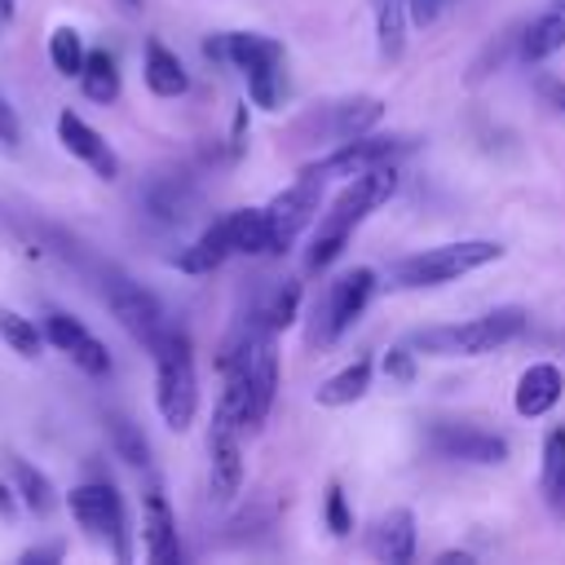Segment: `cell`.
<instances>
[{
  "label": "cell",
  "mask_w": 565,
  "mask_h": 565,
  "mask_svg": "<svg viewBox=\"0 0 565 565\" xmlns=\"http://www.w3.org/2000/svg\"><path fill=\"white\" fill-rule=\"evenodd\" d=\"M393 190H397V163H375V168H366V172L349 177V185L335 194L331 212H322V221H318V234H313V243H309L305 265H309V269H327V265L344 252L349 234H353V230H358V225H362L380 203H388V199H393Z\"/></svg>",
  "instance_id": "obj_1"
},
{
  "label": "cell",
  "mask_w": 565,
  "mask_h": 565,
  "mask_svg": "<svg viewBox=\"0 0 565 565\" xmlns=\"http://www.w3.org/2000/svg\"><path fill=\"white\" fill-rule=\"evenodd\" d=\"M525 309L521 305H503V309H490L481 318H468V322H450V327H424L411 335V349L419 353H433V358H481L490 349H503L512 344L521 331H525Z\"/></svg>",
  "instance_id": "obj_2"
},
{
  "label": "cell",
  "mask_w": 565,
  "mask_h": 565,
  "mask_svg": "<svg viewBox=\"0 0 565 565\" xmlns=\"http://www.w3.org/2000/svg\"><path fill=\"white\" fill-rule=\"evenodd\" d=\"M154 358V406L172 433H185L199 411V380H194V358L185 331L168 327L159 344L150 349Z\"/></svg>",
  "instance_id": "obj_3"
},
{
  "label": "cell",
  "mask_w": 565,
  "mask_h": 565,
  "mask_svg": "<svg viewBox=\"0 0 565 565\" xmlns=\"http://www.w3.org/2000/svg\"><path fill=\"white\" fill-rule=\"evenodd\" d=\"M503 247L494 238H463V243H441L415 256H402L388 265V287L397 291H415V287H441L468 269H481L490 260H499Z\"/></svg>",
  "instance_id": "obj_4"
},
{
  "label": "cell",
  "mask_w": 565,
  "mask_h": 565,
  "mask_svg": "<svg viewBox=\"0 0 565 565\" xmlns=\"http://www.w3.org/2000/svg\"><path fill=\"white\" fill-rule=\"evenodd\" d=\"M102 296H106L110 313L119 318V327H124L137 344H146V349H154L159 335L172 327L168 313H163V305H159V296L146 291L141 282H132V278L119 274V269H102Z\"/></svg>",
  "instance_id": "obj_5"
},
{
  "label": "cell",
  "mask_w": 565,
  "mask_h": 565,
  "mask_svg": "<svg viewBox=\"0 0 565 565\" xmlns=\"http://www.w3.org/2000/svg\"><path fill=\"white\" fill-rule=\"evenodd\" d=\"M66 508H71V516H75L79 530H88V534H97V539H110L115 556L128 561L124 503H119V494H115L110 481H84V486H75V490L66 494Z\"/></svg>",
  "instance_id": "obj_6"
},
{
  "label": "cell",
  "mask_w": 565,
  "mask_h": 565,
  "mask_svg": "<svg viewBox=\"0 0 565 565\" xmlns=\"http://www.w3.org/2000/svg\"><path fill=\"white\" fill-rule=\"evenodd\" d=\"M318 199H322V177H313L309 168H305L282 194H274V203L265 207L269 234H274V256H282V252L309 230V221L318 216Z\"/></svg>",
  "instance_id": "obj_7"
},
{
  "label": "cell",
  "mask_w": 565,
  "mask_h": 565,
  "mask_svg": "<svg viewBox=\"0 0 565 565\" xmlns=\"http://www.w3.org/2000/svg\"><path fill=\"white\" fill-rule=\"evenodd\" d=\"M243 424L234 419V411L221 402L212 415V433H207V486L216 503H230L243 486V446H238Z\"/></svg>",
  "instance_id": "obj_8"
},
{
  "label": "cell",
  "mask_w": 565,
  "mask_h": 565,
  "mask_svg": "<svg viewBox=\"0 0 565 565\" xmlns=\"http://www.w3.org/2000/svg\"><path fill=\"white\" fill-rule=\"evenodd\" d=\"M415 146V137H380V132H362V137H349V141H340V150H331L327 159H318V163H309V172L313 177H358V172H366V168H375V163H397V154H406Z\"/></svg>",
  "instance_id": "obj_9"
},
{
  "label": "cell",
  "mask_w": 565,
  "mask_h": 565,
  "mask_svg": "<svg viewBox=\"0 0 565 565\" xmlns=\"http://www.w3.org/2000/svg\"><path fill=\"white\" fill-rule=\"evenodd\" d=\"M371 291H375V269H349V274H340V278L331 282V291H327L322 309H318L313 340H318V344L340 340V331H344V327L366 309Z\"/></svg>",
  "instance_id": "obj_10"
},
{
  "label": "cell",
  "mask_w": 565,
  "mask_h": 565,
  "mask_svg": "<svg viewBox=\"0 0 565 565\" xmlns=\"http://www.w3.org/2000/svg\"><path fill=\"white\" fill-rule=\"evenodd\" d=\"M428 446L441 459H463V463H503L508 459V437L486 433L477 424H433L428 428Z\"/></svg>",
  "instance_id": "obj_11"
},
{
  "label": "cell",
  "mask_w": 565,
  "mask_h": 565,
  "mask_svg": "<svg viewBox=\"0 0 565 565\" xmlns=\"http://www.w3.org/2000/svg\"><path fill=\"white\" fill-rule=\"evenodd\" d=\"M44 340L53 344V349H62L79 371H88V375H106L110 371V353H106V344L79 322V318H71V313H62V309H53V313H44Z\"/></svg>",
  "instance_id": "obj_12"
},
{
  "label": "cell",
  "mask_w": 565,
  "mask_h": 565,
  "mask_svg": "<svg viewBox=\"0 0 565 565\" xmlns=\"http://www.w3.org/2000/svg\"><path fill=\"white\" fill-rule=\"evenodd\" d=\"M141 207H146V216L159 221V225H185V221L199 216L203 199H199V190H194L185 177L159 172V177H150V181L141 185Z\"/></svg>",
  "instance_id": "obj_13"
},
{
  "label": "cell",
  "mask_w": 565,
  "mask_h": 565,
  "mask_svg": "<svg viewBox=\"0 0 565 565\" xmlns=\"http://www.w3.org/2000/svg\"><path fill=\"white\" fill-rule=\"evenodd\" d=\"M57 141H62L79 163H88L102 181H115V177H119V159H115V150H110L106 137H102L88 119H79L75 110H62V115H57Z\"/></svg>",
  "instance_id": "obj_14"
},
{
  "label": "cell",
  "mask_w": 565,
  "mask_h": 565,
  "mask_svg": "<svg viewBox=\"0 0 565 565\" xmlns=\"http://www.w3.org/2000/svg\"><path fill=\"white\" fill-rule=\"evenodd\" d=\"M141 534H146V556L154 565H181V539H177V521L172 508L159 490H146L141 503Z\"/></svg>",
  "instance_id": "obj_15"
},
{
  "label": "cell",
  "mask_w": 565,
  "mask_h": 565,
  "mask_svg": "<svg viewBox=\"0 0 565 565\" xmlns=\"http://www.w3.org/2000/svg\"><path fill=\"white\" fill-rule=\"evenodd\" d=\"M561 393H565L561 366L534 362V366H525L521 380H516V411H521L525 419H539V415H547V411L561 402Z\"/></svg>",
  "instance_id": "obj_16"
},
{
  "label": "cell",
  "mask_w": 565,
  "mask_h": 565,
  "mask_svg": "<svg viewBox=\"0 0 565 565\" xmlns=\"http://www.w3.org/2000/svg\"><path fill=\"white\" fill-rule=\"evenodd\" d=\"M371 552L388 565H406L415 556V516L406 508H393L371 530Z\"/></svg>",
  "instance_id": "obj_17"
},
{
  "label": "cell",
  "mask_w": 565,
  "mask_h": 565,
  "mask_svg": "<svg viewBox=\"0 0 565 565\" xmlns=\"http://www.w3.org/2000/svg\"><path fill=\"white\" fill-rule=\"evenodd\" d=\"M225 256H234V238H230V221L221 216V221H212L190 247L177 252V269H181V274H212Z\"/></svg>",
  "instance_id": "obj_18"
},
{
  "label": "cell",
  "mask_w": 565,
  "mask_h": 565,
  "mask_svg": "<svg viewBox=\"0 0 565 565\" xmlns=\"http://www.w3.org/2000/svg\"><path fill=\"white\" fill-rule=\"evenodd\" d=\"M9 486H13L18 503H22L31 516H49V512L57 508V490H53V481H49L31 459H22V455L9 459Z\"/></svg>",
  "instance_id": "obj_19"
},
{
  "label": "cell",
  "mask_w": 565,
  "mask_h": 565,
  "mask_svg": "<svg viewBox=\"0 0 565 565\" xmlns=\"http://www.w3.org/2000/svg\"><path fill=\"white\" fill-rule=\"evenodd\" d=\"M556 49H565V0H547V9L521 31V57L543 62Z\"/></svg>",
  "instance_id": "obj_20"
},
{
  "label": "cell",
  "mask_w": 565,
  "mask_h": 565,
  "mask_svg": "<svg viewBox=\"0 0 565 565\" xmlns=\"http://www.w3.org/2000/svg\"><path fill=\"white\" fill-rule=\"evenodd\" d=\"M146 88L154 97H181L190 88V75L181 66V57L168 44H159V40L146 44Z\"/></svg>",
  "instance_id": "obj_21"
},
{
  "label": "cell",
  "mask_w": 565,
  "mask_h": 565,
  "mask_svg": "<svg viewBox=\"0 0 565 565\" xmlns=\"http://www.w3.org/2000/svg\"><path fill=\"white\" fill-rule=\"evenodd\" d=\"M225 221H230L234 252H243V256H274V234H269L265 207H238Z\"/></svg>",
  "instance_id": "obj_22"
},
{
  "label": "cell",
  "mask_w": 565,
  "mask_h": 565,
  "mask_svg": "<svg viewBox=\"0 0 565 565\" xmlns=\"http://www.w3.org/2000/svg\"><path fill=\"white\" fill-rule=\"evenodd\" d=\"M79 88H84V97L97 102V106H110V102L119 97V66H115V57H110L106 49H88V53H84Z\"/></svg>",
  "instance_id": "obj_23"
},
{
  "label": "cell",
  "mask_w": 565,
  "mask_h": 565,
  "mask_svg": "<svg viewBox=\"0 0 565 565\" xmlns=\"http://www.w3.org/2000/svg\"><path fill=\"white\" fill-rule=\"evenodd\" d=\"M366 388H371V358H353L344 371H335L327 384H318L313 402H318V406H349V402H358Z\"/></svg>",
  "instance_id": "obj_24"
},
{
  "label": "cell",
  "mask_w": 565,
  "mask_h": 565,
  "mask_svg": "<svg viewBox=\"0 0 565 565\" xmlns=\"http://www.w3.org/2000/svg\"><path fill=\"white\" fill-rule=\"evenodd\" d=\"M380 119H384V102H380V97H353V102H340V106L331 110V137H335V141L362 137V132H371Z\"/></svg>",
  "instance_id": "obj_25"
},
{
  "label": "cell",
  "mask_w": 565,
  "mask_h": 565,
  "mask_svg": "<svg viewBox=\"0 0 565 565\" xmlns=\"http://www.w3.org/2000/svg\"><path fill=\"white\" fill-rule=\"evenodd\" d=\"M225 62H234L238 71L260 66V62H282V44L269 35H252V31H234L225 35Z\"/></svg>",
  "instance_id": "obj_26"
},
{
  "label": "cell",
  "mask_w": 565,
  "mask_h": 565,
  "mask_svg": "<svg viewBox=\"0 0 565 565\" xmlns=\"http://www.w3.org/2000/svg\"><path fill=\"white\" fill-rule=\"evenodd\" d=\"M406 0H375V35H380V53L388 62L402 57V44H406Z\"/></svg>",
  "instance_id": "obj_27"
},
{
  "label": "cell",
  "mask_w": 565,
  "mask_h": 565,
  "mask_svg": "<svg viewBox=\"0 0 565 565\" xmlns=\"http://www.w3.org/2000/svg\"><path fill=\"white\" fill-rule=\"evenodd\" d=\"M543 494L556 516H565V428H556L543 446Z\"/></svg>",
  "instance_id": "obj_28"
},
{
  "label": "cell",
  "mask_w": 565,
  "mask_h": 565,
  "mask_svg": "<svg viewBox=\"0 0 565 565\" xmlns=\"http://www.w3.org/2000/svg\"><path fill=\"white\" fill-rule=\"evenodd\" d=\"M49 62H53L57 75L79 79V71H84V40H79L75 26H53L49 31Z\"/></svg>",
  "instance_id": "obj_29"
},
{
  "label": "cell",
  "mask_w": 565,
  "mask_h": 565,
  "mask_svg": "<svg viewBox=\"0 0 565 565\" xmlns=\"http://www.w3.org/2000/svg\"><path fill=\"white\" fill-rule=\"evenodd\" d=\"M106 433H110V446H115V455H119L124 463H132V468H146V463H150V441H146V433H141L132 419L110 415V419H106Z\"/></svg>",
  "instance_id": "obj_30"
},
{
  "label": "cell",
  "mask_w": 565,
  "mask_h": 565,
  "mask_svg": "<svg viewBox=\"0 0 565 565\" xmlns=\"http://www.w3.org/2000/svg\"><path fill=\"white\" fill-rule=\"evenodd\" d=\"M0 340L18 353V358H40V349H44V331L31 322V318H22V313H13V309H0Z\"/></svg>",
  "instance_id": "obj_31"
},
{
  "label": "cell",
  "mask_w": 565,
  "mask_h": 565,
  "mask_svg": "<svg viewBox=\"0 0 565 565\" xmlns=\"http://www.w3.org/2000/svg\"><path fill=\"white\" fill-rule=\"evenodd\" d=\"M296 309H300V282H296V278H282V282L269 291V300L256 309V318H260L269 331H282V327L296 322Z\"/></svg>",
  "instance_id": "obj_32"
},
{
  "label": "cell",
  "mask_w": 565,
  "mask_h": 565,
  "mask_svg": "<svg viewBox=\"0 0 565 565\" xmlns=\"http://www.w3.org/2000/svg\"><path fill=\"white\" fill-rule=\"evenodd\" d=\"M278 66H282V62H260V66H247V71H243L252 102L265 106V110H274V106H278V93H282V71H278Z\"/></svg>",
  "instance_id": "obj_33"
},
{
  "label": "cell",
  "mask_w": 565,
  "mask_h": 565,
  "mask_svg": "<svg viewBox=\"0 0 565 565\" xmlns=\"http://www.w3.org/2000/svg\"><path fill=\"white\" fill-rule=\"evenodd\" d=\"M327 525L335 539H344L353 530V516H349V503H344V490L340 486H327Z\"/></svg>",
  "instance_id": "obj_34"
},
{
  "label": "cell",
  "mask_w": 565,
  "mask_h": 565,
  "mask_svg": "<svg viewBox=\"0 0 565 565\" xmlns=\"http://www.w3.org/2000/svg\"><path fill=\"white\" fill-rule=\"evenodd\" d=\"M384 375L393 384H411L415 380V353L411 349H388L384 353Z\"/></svg>",
  "instance_id": "obj_35"
},
{
  "label": "cell",
  "mask_w": 565,
  "mask_h": 565,
  "mask_svg": "<svg viewBox=\"0 0 565 565\" xmlns=\"http://www.w3.org/2000/svg\"><path fill=\"white\" fill-rule=\"evenodd\" d=\"M534 93L543 97V106H552V110H561V115H565V79H561V75L539 71V75H534Z\"/></svg>",
  "instance_id": "obj_36"
},
{
  "label": "cell",
  "mask_w": 565,
  "mask_h": 565,
  "mask_svg": "<svg viewBox=\"0 0 565 565\" xmlns=\"http://www.w3.org/2000/svg\"><path fill=\"white\" fill-rule=\"evenodd\" d=\"M18 141H22V124H18V110L0 97V146L4 150H18Z\"/></svg>",
  "instance_id": "obj_37"
},
{
  "label": "cell",
  "mask_w": 565,
  "mask_h": 565,
  "mask_svg": "<svg viewBox=\"0 0 565 565\" xmlns=\"http://www.w3.org/2000/svg\"><path fill=\"white\" fill-rule=\"evenodd\" d=\"M406 13H411V22L428 26V22L441 13V0H406Z\"/></svg>",
  "instance_id": "obj_38"
},
{
  "label": "cell",
  "mask_w": 565,
  "mask_h": 565,
  "mask_svg": "<svg viewBox=\"0 0 565 565\" xmlns=\"http://www.w3.org/2000/svg\"><path fill=\"white\" fill-rule=\"evenodd\" d=\"M62 552H66L62 543H40V547H26V552H22V561H26V565H31V561H57Z\"/></svg>",
  "instance_id": "obj_39"
},
{
  "label": "cell",
  "mask_w": 565,
  "mask_h": 565,
  "mask_svg": "<svg viewBox=\"0 0 565 565\" xmlns=\"http://www.w3.org/2000/svg\"><path fill=\"white\" fill-rule=\"evenodd\" d=\"M0 516H4V521L18 516V494H13V486H4V481H0Z\"/></svg>",
  "instance_id": "obj_40"
},
{
  "label": "cell",
  "mask_w": 565,
  "mask_h": 565,
  "mask_svg": "<svg viewBox=\"0 0 565 565\" xmlns=\"http://www.w3.org/2000/svg\"><path fill=\"white\" fill-rule=\"evenodd\" d=\"M9 18H13V0H0V26H9Z\"/></svg>",
  "instance_id": "obj_41"
},
{
  "label": "cell",
  "mask_w": 565,
  "mask_h": 565,
  "mask_svg": "<svg viewBox=\"0 0 565 565\" xmlns=\"http://www.w3.org/2000/svg\"><path fill=\"white\" fill-rule=\"evenodd\" d=\"M119 4H128V9H141V4H146V0H119Z\"/></svg>",
  "instance_id": "obj_42"
}]
</instances>
